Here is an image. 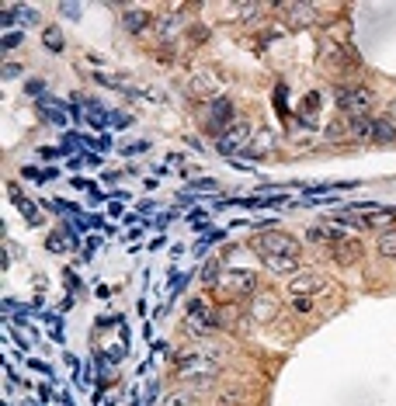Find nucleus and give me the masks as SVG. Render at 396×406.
<instances>
[{
  "instance_id": "obj_25",
  "label": "nucleus",
  "mask_w": 396,
  "mask_h": 406,
  "mask_svg": "<svg viewBox=\"0 0 396 406\" xmlns=\"http://www.w3.org/2000/svg\"><path fill=\"white\" fill-rule=\"evenodd\" d=\"M18 46H21V35H18V32H8V35H4V53H11V49H18Z\"/></svg>"
},
{
  "instance_id": "obj_23",
  "label": "nucleus",
  "mask_w": 396,
  "mask_h": 406,
  "mask_svg": "<svg viewBox=\"0 0 396 406\" xmlns=\"http://www.w3.org/2000/svg\"><path fill=\"white\" fill-rule=\"evenodd\" d=\"M271 146V132H258V139H251V153H264Z\"/></svg>"
},
{
  "instance_id": "obj_1",
  "label": "nucleus",
  "mask_w": 396,
  "mask_h": 406,
  "mask_svg": "<svg viewBox=\"0 0 396 406\" xmlns=\"http://www.w3.org/2000/svg\"><path fill=\"white\" fill-rule=\"evenodd\" d=\"M254 247H258V254H261V261H264L268 271H275V275H296L299 243H296L289 233H278V230L261 233V237L254 240Z\"/></svg>"
},
{
  "instance_id": "obj_12",
  "label": "nucleus",
  "mask_w": 396,
  "mask_h": 406,
  "mask_svg": "<svg viewBox=\"0 0 396 406\" xmlns=\"http://www.w3.org/2000/svg\"><path fill=\"white\" fill-rule=\"evenodd\" d=\"M122 25H125V32L139 35V32H146V25H153V18H150L143 8H129V11L122 15Z\"/></svg>"
},
{
  "instance_id": "obj_17",
  "label": "nucleus",
  "mask_w": 396,
  "mask_h": 406,
  "mask_svg": "<svg viewBox=\"0 0 396 406\" xmlns=\"http://www.w3.org/2000/svg\"><path fill=\"white\" fill-rule=\"evenodd\" d=\"M327 59L334 63V66H354V53L351 49H344V46H330V53H327Z\"/></svg>"
},
{
  "instance_id": "obj_8",
  "label": "nucleus",
  "mask_w": 396,
  "mask_h": 406,
  "mask_svg": "<svg viewBox=\"0 0 396 406\" xmlns=\"http://www.w3.org/2000/svg\"><path fill=\"white\" fill-rule=\"evenodd\" d=\"M237 122V111H233V104L226 101V98H216L213 104H209V125L216 129V132H223V129H230Z\"/></svg>"
},
{
  "instance_id": "obj_18",
  "label": "nucleus",
  "mask_w": 396,
  "mask_h": 406,
  "mask_svg": "<svg viewBox=\"0 0 396 406\" xmlns=\"http://www.w3.org/2000/svg\"><path fill=\"white\" fill-rule=\"evenodd\" d=\"M375 250H379L382 257H389V261H393V257H396V230H386V233L375 240Z\"/></svg>"
},
{
  "instance_id": "obj_30",
  "label": "nucleus",
  "mask_w": 396,
  "mask_h": 406,
  "mask_svg": "<svg viewBox=\"0 0 396 406\" xmlns=\"http://www.w3.org/2000/svg\"><path fill=\"white\" fill-rule=\"evenodd\" d=\"M292 306H296L299 313H309V309H313V299H296Z\"/></svg>"
},
{
  "instance_id": "obj_10",
  "label": "nucleus",
  "mask_w": 396,
  "mask_h": 406,
  "mask_svg": "<svg viewBox=\"0 0 396 406\" xmlns=\"http://www.w3.org/2000/svg\"><path fill=\"white\" fill-rule=\"evenodd\" d=\"M226 292H230V295H254V292H258V275H254V271H230Z\"/></svg>"
},
{
  "instance_id": "obj_16",
  "label": "nucleus",
  "mask_w": 396,
  "mask_h": 406,
  "mask_svg": "<svg viewBox=\"0 0 396 406\" xmlns=\"http://www.w3.org/2000/svg\"><path fill=\"white\" fill-rule=\"evenodd\" d=\"M11 198H15V205H18V209L25 212V219H28L32 226H39V209L32 205L28 198H21V194H18V187H15V184H11Z\"/></svg>"
},
{
  "instance_id": "obj_20",
  "label": "nucleus",
  "mask_w": 396,
  "mask_h": 406,
  "mask_svg": "<svg viewBox=\"0 0 396 406\" xmlns=\"http://www.w3.org/2000/svg\"><path fill=\"white\" fill-rule=\"evenodd\" d=\"M351 136L354 139H368L372 136V118H351Z\"/></svg>"
},
{
  "instance_id": "obj_4",
  "label": "nucleus",
  "mask_w": 396,
  "mask_h": 406,
  "mask_svg": "<svg viewBox=\"0 0 396 406\" xmlns=\"http://www.w3.org/2000/svg\"><path fill=\"white\" fill-rule=\"evenodd\" d=\"M184 330L195 333V337H209V333L219 330V316L202 299H191L188 302V313H184Z\"/></svg>"
},
{
  "instance_id": "obj_5",
  "label": "nucleus",
  "mask_w": 396,
  "mask_h": 406,
  "mask_svg": "<svg viewBox=\"0 0 396 406\" xmlns=\"http://www.w3.org/2000/svg\"><path fill=\"white\" fill-rule=\"evenodd\" d=\"M216 149L226 156H237L240 149H251V125L247 122H233L230 129H223L216 136Z\"/></svg>"
},
{
  "instance_id": "obj_9",
  "label": "nucleus",
  "mask_w": 396,
  "mask_h": 406,
  "mask_svg": "<svg viewBox=\"0 0 396 406\" xmlns=\"http://www.w3.org/2000/svg\"><path fill=\"white\" fill-rule=\"evenodd\" d=\"M278 15L285 18L289 28H306V25H313V8H309V4H278Z\"/></svg>"
},
{
  "instance_id": "obj_27",
  "label": "nucleus",
  "mask_w": 396,
  "mask_h": 406,
  "mask_svg": "<svg viewBox=\"0 0 396 406\" xmlns=\"http://www.w3.org/2000/svg\"><path fill=\"white\" fill-rule=\"evenodd\" d=\"M258 11H261L258 4H240V8H237V18H254Z\"/></svg>"
},
{
  "instance_id": "obj_19",
  "label": "nucleus",
  "mask_w": 396,
  "mask_h": 406,
  "mask_svg": "<svg viewBox=\"0 0 396 406\" xmlns=\"http://www.w3.org/2000/svg\"><path fill=\"white\" fill-rule=\"evenodd\" d=\"M42 42H46V49H49V53H63V32H60L56 25L42 32Z\"/></svg>"
},
{
  "instance_id": "obj_32",
  "label": "nucleus",
  "mask_w": 396,
  "mask_h": 406,
  "mask_svg": "<svg viewBox=\"0 0 396 406\" xmlns=\"http://www.w3.org/2000/svg\"><path fill=\"white\" fill-rule=\"evenodd\" d=\"M386 118H389V122H393V125H396V104H393V108H389V115H386Z\"/></svg>"
},
{
  "instance_id": "obj_28",
  "label": "nucleus",
  "mask_w": 396,
  "mask_h": 406,
  "mask_svg": "<svg viewBox=\"0 0 396 406\" xmlns=\"http://www.w3.org/2000/svg\"><path fill=\"white\" fill-rule=\"evenodd\" d=\"M233 399H237V389H226V392L219 396V403H213V406H233Z\"/></svg>"
},
{
  "instance_id": "obj_6",
  "label": "nucleus",
  "mask_w": 396,
  "mask_h": 406,
  "mask_svg": "<svg viewBox=\"0 0 396 406\" xmlns=\"http://www.w3.org/2000/svg\"><path fill=\"white\" fill-rule=\"evenodd\" d=\"M278 316V295L275 292H254L251 295V320L254 323H271Z\"/></svg>"
},
{
  "instance_id": "obj_14",
  "label": "nucleus",
  "mask_w": 396,
  "mask_h": 406,
  "mask_svg": "<svg viewBox=\"0 0 396 406\" xmlns=\"http://www.w3.org/2000/svg\"><path fill=\"white\" fill-rule=\"evenodd\" d=\"M372 139L379 142H396V125L389 118H372Z\"/></svg>"
},
{
  "instance_id": "obj_7",
  "label": "nucleus",
  "mask_w": 396,
  "mask_h": 406,
  "mask_svg": "<svg viewBox=\"0 0 396 406\" xmlns=\"http://www.w3.org/2000/svg\"><path fill=\"white\" fill-rule=\"evenodd\" d=\"M320 288H327V278H323L320 271H303V275H296L292 285H289L292 299H309V295H316Z\"/></svg>"
},
{
  "instance_id": "obj_24",
  "label": "nucleus",
  "mask_w": 396,
  "mask_h": 406,
  "mask_svg": "<svg viewBox=\"0 0 396 406\" xmlns=\"http://www.w3.org/2000/svg\"><path fill=\"white\" fill-rule=\"evenodd\" d=\"M389 223H393V212H372L368 230H375V226H389Z\"/></svg>"
},
{
  "instance_id": "obj_15",
  "label": "nucleus",
  "mask_w": 396,
  "mask_h": 406,
  "mask_svg": "<svg viewBox=\"0 0 396 406\" xmlns=\"http://www.w3.org/2000/svg\"><path fill=\"white\" fill-rule=\"evenodd\" d=\"M163 406H198V396L195 389H174L163 396Z\"/></svg>"
},
{
  "instance_id": "obj_13",
  "label": "nucleus",
  "mask_w": 396,
  "mask_h": 406,
  "mask_svg": "<svg viewBox=\"0 0 396 406\" xmlns=\"http://www.w3.org/2000/svg\"><path fill=\"white\" fill-rule=\"evenodd\" d=\"M334 257H337V264H354L361 257V243L358 240H344V243H337Z\"/></svg>"
},
{
  "instance_id": "obj_26",
  "label": "nucleus",
  "mask_w": 396,
  "mask_h": 406,
  "mask_svg": "<svg viewBox=\"0 0 396 406\" xmlns=\"http://www.w3.org/2000/svg\"><path fill=\"white\" fill-rule=\"evenodd\" d=\"M60 15H66V18H80V4H60Z\"/></svg>"
},
{
  "instance_id": "obj_11",
  "label": "nucleus",
  "mask_w": 396,
  "mask_h": 406,
  "mask_svg": "<svg viewBox=\"0 0 396 406\" xmlns=\"http://www.w3.org/2000/svg\"><path fill=\"white\" fill-rule=\"evenodd\" d=\"M306 237H309V243H334V247L348 240L341 226H327V223H323V226H309V233H306Z\"/></svg>"
},
{
  "instance_id": "obj_3",
  "label": "nucleus",
  "mask_w": 396,
  "mask_h": 406,
  "mask_svg": "<svg viewBox=\"0 0 396 406\" xmlns=\"http://www.w3.org/2000/svg\"><path fill=\"white\" fill-rule=\"evenodd\" d=\"M334 101H337V108L348 115V118H368V111H372V104H375V94L368 91V87H361V84H341L337 91H334Z\"/></svg>"
},
{
  "instance_id": "obj_22",
  "label": "nucleus",
  "mask_w": 396,
  "mask_h": 406,
  "mask_svg": "<svg viewBox=\"0 0 396 406\" xmlns=\"http://www.w3.org/2000/svg\"><path fill=\"white\" fill-rule=\"evenodd\" d=\"M216 282H219V264L209 261V264L202 268V285H216Z\"/></svg>"
},
{
  "instance_id": "obj_2",
  "label": "nucleus",
  "mask_w": 396,
  "mask_h": 406,
  "mask_svg": "<svg viewBox=\"0 0 396 406\" xmlns=\"http://www.w3.org/2000/svg\"><path fill=\"white\" fill-rule=\"evenodd\" d=\"M177 375H181L184 382H191L195 389L213 385V378L219 375V358H209V351L184 354V358L177 361Z\"/></svg>"
},
{
  "instance_id": "obj_21",
  "label": "nucleus",
  "mask_w": 396,
  "mask_h": 406,
  "mask_svg": "<svg viewBox=\"0 0 396 406\" xmlns=\"http://www.w3.org/2000/svg\"><path fill=\"white\" fill-rule=\"evenodd\" d=\"M195 91H198V94H206V91L213 94V91H216V77H213V73H198V77H195Z\"/></svg>"
},
{
  "instance_id": "obj_31",
  "label": "nucleus",
  "mask_w": 396,
  "mask_h": 406,
  "mask_svg": "<svg viewBox=\"0 0 396 406\" xmlns=\"http://www.w3.org/2000/svg\"><path fill=\"white\" fill-rule=\"evenodd\" d=\"M341 132H344V125H341V122H334V125L327 129V136H330V139H341Z\"/></svg>"
},
{
  "instance_id": "obj_29",
  "label": "nucleus",
  "mask_w": 396,
  "mask_h": 406,
  "mask_svg": "<svg viewBox=\"0 0 396 406\" xmlns=\"http://www.w3.org/2000/svg\"><path fill=\"white\" fill-rule=\"evenodd\" d=\"M49 250H53V254H63V250H66V247H63V237H49Z\"/></svg>"
}]
</instances>
